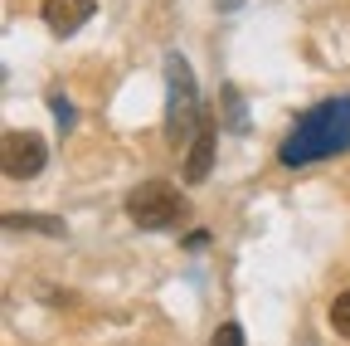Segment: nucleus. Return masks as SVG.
<instances>
[{
    "instance_id": "obj_1",
    "label": "nucleus",
    "mask_w": 350,
    "mask_h": 346,
    "mask_svg": "<svg viewBox=\"0 0 350 346\" xmlns=\"http://www.w3.org/2000/svg\"><path fill=\"white\" fill-rule=\"evenodd\" d=\"M350 147V98H326L312 112H301L297 127L282 137L278 161L282 166H306V161H321Z\"/></svg>"
},
{
    "instance_id": "obj_2",
    "label": "nucleus",
    "mask_w": 350,
    "mask_h": 346,
    "mask_svg": "<svg viewBox=\"0 0 350 346\" xmlns=\"http://www.w3.org/2000/svg\"><path fill=\"white\" fill-rule=\"evenodd\" d=\"M200 88H195V73L180 54L165 59V142L170 147H185L200 132Z\"/></svg>"
},
{
    "instance_id": "obj_3",
    "label": "nucleus",
    "mask_w": 350,
    "mask_h": 346,
    "mask_svg": "<svg viewBox=\"0 0 350 346\" xmlns=\"http://www.w3.org/2000/svg\"><path fill=\"white\" fill-rule=\"evenodd\" d=\"M126 220L142 230H180L190 220V200L170 181H142L126 195Z\"/></svg>"
},
{
    "instance_id": "obj_4",
    "label": "nucleus",
    "mask_w": 350,
    "mask_h": 346,
    "mask_svg": "<svg viewBox=\"0 0 350 346\" xmlns=\"http://www.w3.org/2000/svg\"><path fill=\"white\" fill-rule=\"evenodd\" d=\"M44 161H49V147H44L39 132H5V147H0V166H5L10 181H34Z\"/></svg>"
},
{
    "instance_id": "obj_5",
    "label": "nucleus",
    "mask_w": 350,
    "mask_h": 346,
    "mask_svg": "<svg viewBox=\"0 0 350 346\" xmlns=\"http://www.w3.org/2000/svg\"><path fill=\"white\" fill-rule=\"evenodd\" d=\"M93 10H98V0H44L39 15L54 34H73V29H83L93 20Z\"/></svg>"
},
{
    "instance_id": "obj_6",
    "label": "nucleus",
    "mask_w": 350,
    "mask_h": 346,
    "mask_svg": "<svg viewBox=\"0 0 350 346\" xmlns=\"http://www.w3.org/2000/svg\"><path fill=\"white\" fill-rule=\"evenodd\" d=\"M209 166H214V127L200 122V132H195V142H190V161H185V181L200 186V181L209 176Z\"/></svg>"
},
{
    "instance_id": "obj_7",
    "label": "nucleus",
    "mask_w": 350,
    "mask_h": 346,
    "mask_svg": "<svg viewBox=\"0 0 350 346\" xmlns=\"http://www.w3.org/2000/svg\"><path fill=\"white\" fill-rule=\"evenodd\" d=\"M10 230H44V234H64V220H49V214H5Z\"/></svg>"
},
{
    "instance_id": "obj_8",
    "label": "nucleus",
    "mask_w": 350,
    "mask_h": 346,
    "mask_svg": "<svg viewBox=\"0 0 350 346\" xmlns=\"http://www.w3.org/2000/svg\"><path fill=\"white\" fill-rule=\"evenodd\" d=\"M331 327H336L340 336H350V288H345V293L331 302Z\"/></svg>"
},
{
    "instance_id": "obj_9",
    "label": "nucleus",
    "mask_w": 350,
    "mask_h": 346,
    "mask_svg": "<svg viewBox=\"0 0 350 346\" xmlns=\"http://www.w3.org/2000/svg\"><path fill=\"white\" fill-rule=\"evenodd\" d=\"M209 346H243V327L239 322H224V327L209 336Z\"/></svg>"
},
{
    "instance_id": "obj_10",
    "label": "nucleus",
    "mask_w": 350,
    "mask_h": 346,
    "mask_svg": "<svg viewBox=\"0 0 350 346\" xmlns=\"http://www.w3.org/2000/svg\"><path fill=\"white\" fill-rule=\"evenodd\" d=\"M54 117H59V127H73V103L68 98H54Z\"/></svg>"
}]
</instances>
